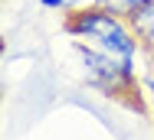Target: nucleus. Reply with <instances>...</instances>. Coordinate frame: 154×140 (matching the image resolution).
<instances>
[{
	"instance_id": "nucleus-2",
	"label": "nucleus",
	"mask_w": 154,
	"mask_h": 140,
	"mask_svg": "<svg viewBox=\"0 0 154 140\" xmlns=\"http://www.w3.org/2000/svg\"><path fill=\"white\" fill-rule=\"evenodd\" d=\"M66 33L79 36V39H89L92 46L112 52V56H122V59H131L141 49L128 16L115 13L112 7H102V3L66 13Z\"/></svg>"
},
{
	"instance_id": "nucleus-5",
	"label": "nucleus",
	"mask_w": 154,
	"mask_h": 140,
	"mask_svg": "<svg viewBox=\"0 0 154 140\" xmlns=\"http://www.w3.org/2000/svg\"><path fill=\"white\" fill-rule=\"evenodd\" d=\"M46 7H62V0H43Z\"/></svg>"
},
{
	"instance_id": "nucleus-4",
	"label": "nucleus",
	"mask_w": 154,
	"mask_h": 140,
	"mask_svg": "<svg viewBox=\"0 0 154 140\" xmlns=\"http://www.w3.org/2000/svg\"><path fill=\"white\" fill-rule=\"evenodd\" d=\"M144 88H148V101H151V111H154V72L148 75V82H144Z\"/></svg>"
},
{
	"instance_id": "nucleus-3",
	"label": "nucleus",
	"mask_w": 154,
	"mask_h": 140,
	"mask_svg": "<svg viewBox=\"0 0 154 140\" xmlns=\"http://www.w3.org/2000/svg\"><path fill=\"white\" fill-rule=\"evenodd\" d=\"M128 23H131L134 36H138V46L148 56L151 72H154V0H138L134 10L128 13Z\"/></svg>"
},
{
	"instance_id": "nucleus-1",
	"label": "nucleus",
	"mask_w": 154,
	"mask_h": 140,
	"mask_svg": "<svg viewBox=\"0 0 154 140\" xmlns=\"http://www.w3.org/2000/svg\"><path fill=\"white\" fill-rule=\"evenodd\" d=\"M75 49H79V56H82L89 85H95L105 98L118 101L128 111H148V101H144L148 91H141L131 59L112 56V52H105V49H98V46H85V42H79V39H75Z\"/></svg>"
}]
</instances>
